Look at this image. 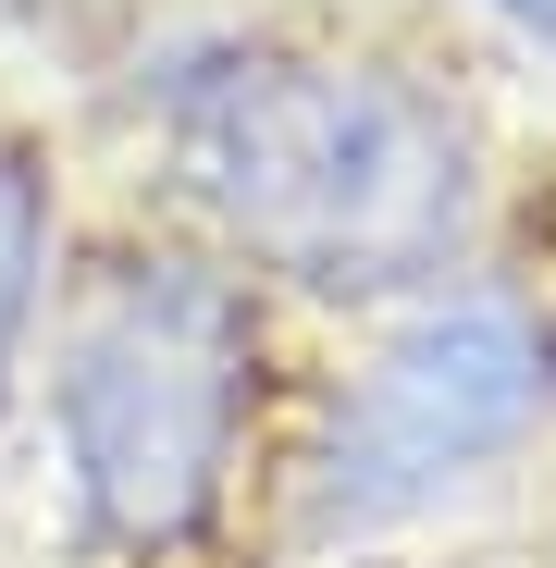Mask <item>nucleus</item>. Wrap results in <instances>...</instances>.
<instances>
[{
  "label": "nucleus",
  "mask_w": 556,
  "mask_h": 568,
  "mask_svg": "<svg viewBox=\"0 0 556 568\" xmlns=\"http://www.w3.org/2000/svg\"><path fill=\"white\" fill-rule=\"evenodd\" d=\"M445 568H471V556H445Z\"/></svg>",
  "instance_id": "obj_6"
},
{
  "label": "nucleus",
  "mask_w": 556,
  "mask_h": 568,
  "mask_svg": "<svg viewBox=\"0 0 556 568\" xmlns=\"http://www.w3.org/2000/svg\"><path fill=\"white\" fill-rule=\"evenodd\" d=\"M471 13H483V26H507L519 50H544V62H556V0H471Z\"/></svg>",
  "instance_id": "obj_5"
},
{
  "label": "nucleus",
  "mask_w": 556,
  "mask_h": 568,
  "mask_svg": "<svg viewBox=\"0 0 556 568\" xmlns=\"http://www.w3.org/2000/svg\"><path fill=\"white\" fill-rule=\"evenodd\" d=\"M137 124L199 235L310 310H408L483 235V124L396 50L185 26L137 50Z\"/></svg>",
  "instance_id": "obj_1"
},
{
  "label": "nucleus",
  "mask_w": 556,
  "mask_h": 568,
  "mask_svg": "<svg viewBox=\"0 0 556 568\" xmlns=\"http://www.w3.org/2000/svg\"><path fill=\"white\" fill-rule=\"evenodd\" d=\"M544 420H556V310L433 284L384 310V334L310 396V433L285 457V544L297 556L384 544L445 495H471L483 469H507Z\"/></svg>",
  "instance_id": "obj_3"
},
{
  "label": "nucleus",
  "mask_w": 556,
  "mask_h": 568,
  "mask_svg": "<svg viewBox=\"0 0 556 568\" xmlns=\"http://www.w3.org/2000/svg\"><path fill=\"white\" fill-rule=\"evenodd\" d=\"M272 284L211 235H137L50 310L38 433L87 568H185L235 531L272 420Z\"/></svg>",
  "instance_id": "obj_2"
},
{
  "label": "nucleus",
  "mask_w": 556,
  "mask_h": 568,
  "mask_svg": "<svg viewBox=\"0 0 556 568\" xmlns=\"http://www.w3.org/2000/svg\"><path fill=\"white\" fill-rule=\"evenodd\" d=\"M50 297H62V161L26 124H0V408L38 371Z\"/></svg>",
  "instance_id": "obj_4"
}]
</instances>
